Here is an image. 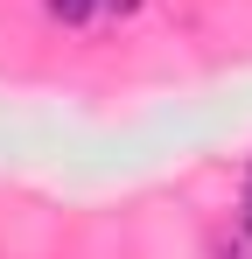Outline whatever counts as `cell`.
<instances>
[{
	"mask_svg": "<svg viewBox=\"0 0 252 259\" xmlns=\"http://www.w3.org/2000/svg\"><path fill=\"white\" fill-rule=\"evenodd\" d=\"M42 7H49V14H56V21H84V14H98V7H91V0H42Z\"/></svg>",
	"mask_w": 252,
	"mask_h": 259,
	"instance_id": "1",
	"label": "cell"
},
{
	"mask_svg": "<svg viewBox=\"0 0 252 259\" xmlns=\"http://www.w3.org/2000/svg\"><path fill=\"white\" fill-rule=\"evenodd\" d=\"M238 224H245V238H252V168H245V203H238Z\"/></svg>",
	"mask_w": 252,
	"mask_h": 259,
	"instance_id": "2",
	"label": "cell"
},
{
	"mask_svg": "<svg viewBox=\"0 0 252 259\" xmlns=\"http://www.w3.org/2000/svg\"><path fill=\"white\" fill-rule=\"evenodd\" d=\"M91 7H105V14H133L140 0H91Z\"/></svg>",
	"mask_w": 252,
	"mask_h": 259,
	"instance_id": "3",
	"label": "cell"
}]
</instances>
